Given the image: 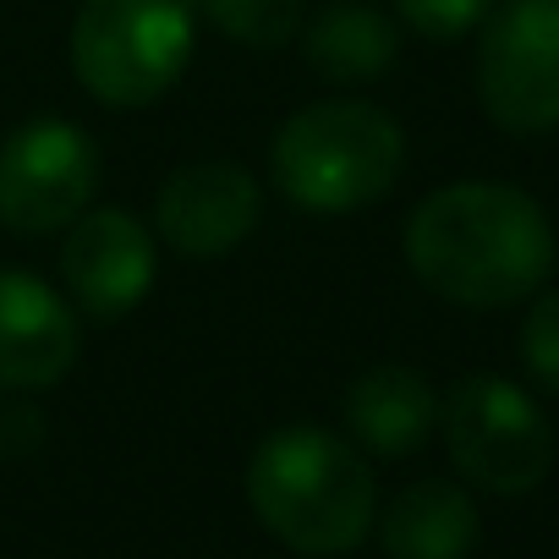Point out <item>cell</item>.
Segmentation results:
<instances>
[{
  "label": "cell",
  "mask_w": 559,
  "mask_h": 559,
  "mask_svg": "<svg viewBox=\"0 0 559 559\" xmlns=\"http://www.w3.org/2000/svg\"><path fill=\"white\" fill-rule=\"evenodd\" d=\"M395 17L417 34V39H433V45H455L466 39L472 28H483V17L499 7V0H390Z\"/></svg>",
  "instance_id": "15"
},
{
  "label": "cell",
  "mask_w": 559,
  "mask_h": 559,
  "mask_svg": "<svg viewBox=\"0 0 559 559\" xmlns=\"http://www.w3.org/2000/svg\"><path fill=\"white\" fill-rule=\"evenodd\" d=\"M302 56L324 83H373L401 56V28L368 0H330L302 23Z\"/></svg>",
  "instance_id": "13"
},
{
  "label": "cell",
  "mask_w": 559,
  "mask_h": 559,
  "mask_svg": "<svg viewBox=\"0 0 559 559\" xmlns=\"http://www.w3.org/2000/svg\"><path fill=\"white\" fill-rule=\"evenodd\" d=\"M526 302L532 308L521 319V362L532 384L559 395V292H532Z\"/></svg>",
  "instance_id": "16"
},
{
  "label": "cell",
  "mask_w": 559,
  "mask_h": 559,
  "mask_svg": "<svg viewBox=\"0 0 559 559\" xmlns=\"http://www.w3.org/2000/svg\"><path fill=\"white\" fill-rule=\"evenodd\" d=\"M483 515L472 493L450 477H423L390 499L379 515V543L390 559H472Z\"/></svg>",
  "instance_id": "12"
},
{
  "label": "cell",
  "mask_w": 559,
  "mask_h": 559,
  "mask_svg": "<svg viewBox=\"0 0 559 559\" xmlns=\"http://www.w3.org/2000/svg\"><path fill=\"white\" fill-rule=\"evenodd\" d=\"M99 187V143L67 116H34L0 143V225L12 236L67 230Z\"/></svg>",
  "instance_id": "7"
},
{
  "label": "cell",
  "mask_w": 559,
  "mask_h": 559,
  "mask_svg": "<svg viewBox=\"0 0 559 559\" xmlns=\"http://www.w3.org/2000/svg\"><path fill=\"white\" fill-rule=\"evenodd\" d=\"M439 433L455 472L488 493L515 499L554 472V428L543 406L499 373L461 379L439 401Z\"/></svg>",
  "instance_id": "5"
},
{
  "label": "cell",
  "mask_w": 559,
  "mask_h": 559,
  "mask_svg": "<svg viewBox=\"0 0 559 559\" xmlns=\"http://www.w3.org/2000/svg\"><path fill=\"white\" fill-rule=\"evenodd\" d=\"M341 417H346V433H352L357 450L401 461V455H412V450H423L433 439L439 395H433V384L417 368L379 362V368L352 379V390L341 401Z\"/></svg>",
  "instance_id": "11"
},
{
  "label": "cell",
  "mask_w": 559,
  "mask_h": 559,
  "mask_svg": "<svg viewBox=\"0 0 559 559\" xmlns=\"http://www.w3.org/2000/svg\"><path fill=\"white\" fill-rule=\"evenodd\" d=\"M247 504L292 554H352L379 521V488L362 450L319 423L274 428L247 461Z\"/></svg>",
  "instance_id": "2"
},
{
  "label": "cell",
  "mask_w": 559,
  "mask_h": 559,
  "mask_svg": "<svg viewBox=\"0 0 559 559\" xmlns=\"http://www.w3.org/2000/svg\"><path fill=\"white\" fill-rule=\"evenodd\" d=\"M406 263L439 302L499 313L543 292L559 241L532 192L504 181H450L412 209Z\"/></svg>",
  "instance_id": "1"
},
{
  "label": "cell",
  "mask_w": 559,
  "mask_h": 559,
  "mask_svg": "<svg viewBox=\"0 0 559 559\" xmlns=\"http://www.w3.org/2000/svg\"><path fill=\"white\" fill-rule=\"evenodd\" d=\"M406 165V132L401 121L373 99H313L280 121L269 143L274 187L302 214H357L379 203Z\"/></svg>",
  "instance_id": "3"
},
{
  "label": "cell",
  "mask_w": 559,
  "mask_h": 559,
  "mask_svg": "<svg viewBox=\"0 0 559 559\" xmlns=\"http://www.w3.org/2000/svg\"><path fill=\"white\" fill-rule=\"evenodd\" d=\"M198 45V0H83L72 17V72L110 110L165 99Z\"/></svg>",
  "instance_id": "4"
},
{
  "label": "cell",
  "mask_w": 559,
  "mask_h": 559,
  "mask_svg": "<svg viewBox=\"0 0 559 559\" xmlns=\"http://www.w3.org/2000/svg\"><path fill=\"white\" fill-rule=\"evenodd\" d=\"M477 99L510 138L559 132V0H499L483 17Z\"/></svg>",
  "instance_id": "6"
},
{
  "label": "cell",
  "mask_w": 559,
  "mask_h": 559,
  "mask_svg": "<svg viewBox=\"0 0 559 559\" xmlns=\"http://www.w3.org/2000/svg\"><path fill=\"white\" fill-rule=\"evenodd\" d=\"M198 17L241 50H286L308 23V0H198Z\"/></svg>",
  "instance_id": "14"
},
{
  "label": "cell",
  "mask_w": 559,
  "mask_h": 559,
  "mask_svg": "<svg viewBox=\"0 0 559 559\" xmlns=\"http://www.w3.org/2000/svg\"><path fill=\"white\" fill-rule=\"evenodd\" d=\"M78 308L28 269H0V390H50L78 368Z\"/></svg>",
  "instance_id": "10"
},
{
  "label": "cell",
  "mask_w": 559,
  "mask_h": 559,
  "mask_svg": "<svg viewBox=\"0 0 559 559\" xmlns=\"http://www.w3.org/2000/svg\"><path fill=\"white\" fill-rule=\"evenodd\" d=\"M159 274V236L132 209H83L61 241V286L83 319H127Z\"/></svg>",
  "instance_id": "8"
},
{
  "label": "cell",
  "mask_w": 559,
  "mask_h": 559,
  "mask_svg": "<svg viewBox=\"0 0 559 559\" xmlns=\"http://www.w3.org/2000/svg\"><path fill=\"white\" fill-rule=\"evenodd\" d=\"M263 219L258 176L236 159H192L154 192V236L192 263L236 252Z\"/></svg>",
  "instance_id": "9"
}]
</instances>
